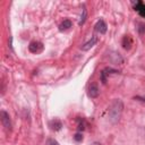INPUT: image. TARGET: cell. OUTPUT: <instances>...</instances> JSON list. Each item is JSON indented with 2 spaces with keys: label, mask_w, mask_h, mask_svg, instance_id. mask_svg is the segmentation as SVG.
Here are the masks:
<instances>
[{
  "label": "cell",
  "mask_w": 145,
  "mask_h": 145,
  "mask_svg": "<svg viewBox=\"0 0 145 145\" xmlns=\"http://www.w3.org/2000/svg\"><path fill=\"white\" fill-rule=\"evenodd\" d=\"M48 145H59L58 142L56 139H52V138H49L48 139Z\"/></svg>",
  "instance_id": "obj_11"
},
{
  "label": "cell",
  "mask_w": 145,
  "mask_h": 145,
  "mask_svg": "<svg viewBox=\"0 0 145 145\" xmlns=\"http://www.w3.org/2000/svg\"><path fill=\"white\" fill-rule=\"evenodd\" d=\"M96 41H97V39L95 37V36H93L88 42H86V43H84L83 45H82V50L83 51H87V50H89L91 48H93L94 45H95V43H96Z\"/></svg>",
  "instance_id": "obj_6"
},
{
  "label": "cell",
  "mask_w": 145,
  "mask_h": 145,
  "mask_svg": "<svg viewBox=\"0 0 145 145\" xmlns=\"http://www.w3.org/2000/svg\"><path fill=\"white\" fill-rule=\"evenodd\" d=\"M92 145H102V144H101V143H99V142H94Z\"/></svg>",
  "instance_id": "obj_13"
},
{
  "label": "cell",
  "mask_w": 145,
  "mask_h": 145,
  "mask_svg": "<svg viewBox=\"0 0 145 145\" xmlns=\"http://www.w3.org/2000/svg\"><path fill=\"white\" fill-rule=\"evenodd\" d=\"M88 96L92 97V99H95L99 96V87L96 84H91L89 87H88Z\"/></svg>",
  "instance_id": "obj_5"
},
{
  "label": "cell",
  "mask_w": 145,
  "mask_h": 145,
  "mask_svg": "<svg viewBox=\"0 0 145 145\" xmlns=\"http://www.w3.org/2000/svg\"><path fill=\"white\" fill-rule=\"evenodd\" d=\"M86 17H87V10H86V7L84 6V7H83V10H82V16H80V19H79V22H78V25H80V26H82V25L85 23Z\"/></svg>",
  "instance_id": "obj_9"
},
{
  "label": "cell",
  "mask_w": 145,
  "mask_h": 145,
  "mask_svg": "<svg viewBox=\"0 0 145 145\" xmlns=\"http://www.w3.org/2000/svg\"><path fill=\"white\" fill-rule=\"evenodd\" d=\"M69 27H71V22L69 19H65L61 25H60V31H63V29H68Z\"/></svg>",
  "instance_id": "obj_10"
},
{
  "label": "cell",
  "mask_w": 145,
  "mask_h": 145,
  "mask_svg": "<svg viewBox=\"0 0 145 145\" xmlns=\"http://www.w3.org/2000/svg\"><path fill=\"white\" fill-rule=\"evenodd\" d=\"M49 126H50V128H51L52 130H59V129L62 127V123H61V121H60L59 119H53V120L50 121Z\"/></svg>",
  "instance_id": "obj_7"
},
{
  "label": "cell",
  "mask_w": 145,
  "mask_h": 145,
  "mask_svg": "<svg viewBox=\"0 0 145 145\" xmlns=\"http://www.w3.org/2000/svg\"><path fill=\"white\" fill-rule=\"evenodd\" d=\"M0 118H1V122H2V125H3V127L6 128V129H11V121H10V117H9V114L6 112V111H1L0 112Z\"/></svg>",
  "instance_id": "obj_2"
},
{
  "label": "cell",
  "mask_w": 145,
  "mask_h": 145,
  "mask_svg": "<svg viewBox=\"0 0 145 145\" xmlns=\"http://www.w3.org/2000/svg\"><path fill=\"white\" fill-rule=\"evenodd\" d=\"M28 49H29V51H31L32 53H40V52L43 50V45H42V43H40V42H32V43L29 44Z\"/></svg>",
  "instance_id": "obj_3"
},
{
  "label": "cell",
  "mask_w": 145,
  "mask_h": 145,
  "mask_svg": "<svg viewBox=\"0 0 145 145\" xmlns=\"http://www.w3.org/2000/svg\"><path fill=\"white\" fill-rule=\"evenodd\" d=\"M122 111H123V103L121 100L119 99H114L110 106H109V120L112 122V123H116L119 121L121 114H122Z\"/></svg>",
  "instance_id": "obj_1"
},
{
  "label": "cell",
  "mask_w": 145,
  "mask_h": 145,
  "mask_svg": "<svg viewBox=\"0 0 145 145\" xmlns=\"http://www.w3.org/2000/svg\"><path fill=\"white\" fill-rule=\"evenodd\" d=\"M74 138H75V140H77V142H80V140L83 139V136H82V134H76Z\"/></svg>",
  "instance_id": "obj_12"
},
{
  "label": "cell",
  "mask_w": 145,
  "mask_h": 145,
  "mask_svg": "<svg viewBox=\"0 0 145 145\" xmlns=\"http://www.w3.org/2000/svg\"><path fill=\"white\" fill-rule=\"evenodd\" d=\"M95 29L100 34H105V32H106V24H105V22L103 19L97 20V23L95 24Z\"/></svg>",
  "instance_id": "obj_4"
},
{
  "label": "cell",
  "mask_w": 145,
  "mask_h": 145,
  "mask_svg": "<svg viewBox=\"0 0 145 145\" xmlns=\"http://www.w3.org/2000/svg\"><path fill=\"white\" fill-rule=\"evenodd\" d=\"M135 9L139 12V15H140L142 17L145 18V3H143V2H137L136 6H135Z\"/></svg>",
  "instance_id": "obj_8"
}]
</instances>
